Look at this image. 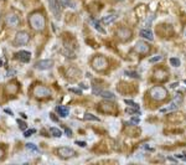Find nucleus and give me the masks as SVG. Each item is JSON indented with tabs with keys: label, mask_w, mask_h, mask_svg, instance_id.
Here are the masks:
<instances>
[{
	"label": "nucleus",
	"mask_w": 186,
	"mask_h": 165,
	"mask_svg": "<svg viewBox=\"0 0 186 165\" xmlns=\"http://www.w3.org/2000/svg\"><path fill=\"white\" fill-rule=\"evenodd\" d=\"M69 92H72V93H76V94H81L82 91L81 89H77V88H68Z\"/></svg>",
	"instance_id": "obj_33"
},
{
	"label": "nucleus",
	"mask_w": 186,
	"mask_h": 165,
	"mask_svg": "<svg viewBox=\"0 0 186 165\" xmlns=\"http://www.w3.org/2000/svg\"><path fill=\"white\" fill-rule=\"evenodd\" d=\"M140 36L144 37V39H147V40H149V41H153V40H154V34H153V31L149 30V29H143V30L140 31Z\"/></svg>",
	"instance_id": "obj_18"
},
{
	"label": "nucleus",
	"mask_w": 186,
	"mask_h": 165,
	"mask_svg": "<svg viewBox=\"0 0 186 165\" xmlns=\"http://www.w3.org/2000/svg\"><path fill=\"white\" fill-rule=\"evenodd\" d=\"M30 41V34L26 31H20L16 34L15 39H14V45L15 46H20V45H28Z\"/></svg>",
	"instance_id": "obj_5"
},
{
	"label": "nucleus",
	"mask_w": 186,
	"mask_h": 165,
	"mask_svg": "<svg viewBox=\"0 0 186 165\" xmlns=\"http://www.w3.org/2000/svg\"><path fill=\"white\" fill-rule=\"evenodd\" d=\"M16 72H15V71L14 69H11V71H9V72H8V76H10V75H15Z\"/></svg>",
	"instance_id": "obj_39"
},
{
	"label": "nucleus",
	"mask_w": 186,
	"mask_h": 165,
	"mask_svg": "<svg viewBox=\"0 0 186 165\" xmlns=\"http://www.w3.org/2000/svg\"><path fill=\"white\" fill-rule=\"evenodd\" d=\"M26 145V148L29 149V150H31V152H39V148L36 147V144H34V143H28V144H25Z\"/></svg>",
	"instance_id": "obj_25"
},
{
	"label": "nucleus",
	"mask_w": 186,
	"mask_h": 165,
	"mask_svg": "<svg viewBox=\"0 0 186 165\" xmlns=\"http://www.w3.org/2000/svg\"><path fill=\"white\" fill-rule=\"evenodd\" d=\"M124 102H125V104H129V107H139L136 103H134V102L130 101V99H124Z\"/></svg>",
	"instance_id": "obj_32"
},
{
	"label": "nucleus",
	"mask_w": 186,
	"mask_h": 165,
	"mask_svg": "<svg viewBox=\"0 0 186 165\" xmlns=\"http://www.w3.org/2000/svg\"><path fill=\"white\" fill-rule=\"evenodd\" d=\"M98 109H101L102 112L104 113H110L114 111V104L113 103H109V102H102L98 107Z\"/></svg>",
	"instance_id": "obj_15"
},
{
	"label": "nucleus",
	"mask_w": 186,
	"mask_h": 165,
	"mask_svg": "<svg viewBox=\"0 0 186 165\" xmlns=\"http://www.w3.org/2000/svg\"><path fill=\"white\" fill-rule=\"evenodd\" d=\"M34 93V96L37 97V98H46V97H50L51 96V89L47 88V87H45V86H36L32 91Z\"/></svg>",
	"instance_id": "obj_4"
},
{
	"label": "nucleus",
	"mask_w": 186,
	"mask_h": 165,
	"mask_svg": "<svg viewBox=\"0 0 186 165\" xmlns=\"http://www.w3.org/2000/svg\"><path fill=\"white\" fill-rule=\"evenodd\" d=\"M20 115H21V117H22V118H24V119H25V118H26V114H24V113H21V114H20Z\"/></svg>",
	"instance_id": "obj_41"
},
{
	"label": "nucleus",
	"mask_w": 186,
	"mask_h": 165,
	"mask_svg": "<svg viewBox=\"0 0 186 165\" xmlns=\"http://www.w3.org/2000/svg\"><path fill=\"white\" fill-rule=\"evenodd\" d=\"M170 65L174 66V67H179L180 66V60L176 58V57H171L170 58Z\"/></svg>",
	"instance_id": "obj_24"
},
{
	"label": "nucleus",
	"mask_w": 186,
	"mask_h": 165,
	"mask_svg": "<svg viewBox=\"0 0 186 165\" xmlns=\"http://www.w3.org/2000/svg\"><path fill=\"white\" fill-rule=\"evenodd\" d=\"M34 133H36V129H30V130H25V132H24V137L29 138V137H30V135H32Z\"/></svg>",
	"instance_id": "obj_30"
},
{
	"label": "nucleus",
	"mask_w": 186,
	"mask_h": 165,
	"mask_svg": "<svg viewBox=\"0 0 186 165\" xmlns=\"http://www.w3.org/2000/svg\"><path fill=\"white\" fill-rule=\"evenodd\" d=\"M49 4H50V8L52 10V13L56 15L57 19H60V6H58V2L57 0H49Z\"/></svg>",
	"instance_id": "obj_16"
},
{
	"label": "nucleus",
	"mask_w": 186,
	"mask_h": 165,
	"mask_svg": "<svg viewBox=\"0 0 186 165\" xmlns=\"http://www.w3.org/2000/svg\"><path fill=\"white\" fill-rule=\"evenodd\" d=\"M80 86H81V87H82V88H84V89H86V88H87V86H86V84H84V83H81V84H80Z\"/></svg>",
	"instance_id": "obj_40"
},
{
	"label": "nucleus",
	"mask_w": 186,
	"mask_h": 165,
	"mask_svg": "<svg viewBox=\"0 0 186 165\" xmlns=\"http://www.w3.org/2000/svg\"><path fill=\"white\" fill-rule=\"evenodd\" d=\"M2 66H3V61H2V60H0V67H2Z\"/></svg>",
	"instance_id": "obj_42"
},
{
	"label": "nucleus",
	"mask_w": 186,
	"mask_h": 165,
	"mask_svg": "<svg viewBox=\"0 0 186 165\" xmlns=\"http://www.w3.org/2000/svg\"><path fill=\"white\" fill-rule=\"evenodd\" d=\"M128 114H140V108L139 107H128L125 109Z\"/></svg>",
	"instance_id": "obj_22"
},
{
	"label": "nucleus",
	"mask_w": 186,
	"mask_h": 165,
	"mask_svg": "<svg viewBox=\"0 0 186 165\" xmlns=\"http://www.w3.org/2000/svg\"><path fill=\"white\" fill-rule=\"evenodd\" d=\"M84 119L86 121H93V122H99V118L96 117V115H93L91 113H86L84 114Z\"/></svg>",
	"instance_id": "obj_23"
},
{
	"label": "nucleus",
	"mask_w": 186,
	"mask_h": 165,
	"mask_svg": "<svg viewBox=\"0 0 186 165\" xmlns=\"http://www.w3.org/2000/svg\"><path fill=\"white\" fill-rule=\"evenodd\" d=\"M56 111L60 114V117H62V118H66L68 115V113H69V109L66 106H58V107H56Z\"/></svg>",
	"instance_id": "obj_19"
},
{
	"label": "nucleus",
	"mask_w": 186,
	"mask_h": 165,
	"mask_svg": "<svg viewBox=\"0 0 186 165\" xmlns=\"http://www.w3.org/2000/svg\"><path fill=\"white\" fill-rule=\"evenodd\" d=\"M161 60H162V56L156 55V56H154V57L149 58V62H150V63H155V62H159V61H161Z\"/></svg>",
	"instance_id": "obj_26"
},
{
	"label": "nucleus",
	"mask_w": 186,
	"mask_h": 165,
	"mask_svg": "<svg viewBox=\"0 0 186 165\" xmlns=\"http://www.w3.org/2000/svg\"><path fill=\"white\" fill-rule=\"evenodd\" d=\"M149 50H150L149 45H148L147 42H144V41H138V42L135 43V51H136L138 54L145 55V54L149 52Z\"/></svg>",
	"instance_id": "obj_10"
},
{
	"label": "nucleus",
	"mask_w": 186,
	"mask_h": 165,
	"mask_svg": "<svg viewBox=\"0 0 186 165\" xmlns=\"http://www.w3.org/2000/svg\"><path fill=\"white\" fill-rule=\"evenodd\" d=\"M117 35H118V37H119L122 41H128V40L132 39V31H130L129 29H127V28L119 29V30L117 31Z\"/></svg>",
	"instance_id": "obj_12"
},
{
	"label": "nucleus",
	"mask_w": 186,
	"mask_h": 165,
	"mask_svg": "<svg viewBox=\"0 0 186 165\" xmlns=\"http://www.w3.org/2000/svg\"><path fill=\"white\" fill-rule=\"evenodd\" d=\"M139 122H140V118H139V115H135V117H133L132 119H130L132 124H139Z\"/></svg>",
	"instance_id": "obj_29"
},
{
	"label": "nucleus",
	"mask_w": 186,
	"mask_h": 165,
	"mask_svg": "<svg viewBox=\"0 0 186 165\" xmlns=\"http://www.w3.org/2000/svg\"><path fill=\"white\" fill-rule=\"evenodd\" d=\"M181 102H182V97L180 96V94H177V96L175 97V99H173V101L170 102V104H169L166 108H162V109H160V112H161V113H165V112H171V111H175V109H177V108L180 107Z\"/></svg>",
	"instance_id": "obj_8"
},
{
	"label": "nucleus",
	"mask_w": 186,
	"mask_h": 165,
	"mask_svg": "<svg viewBox=\"0 0 186 165\" xmlns=\"http://www.w3.org/2000/svg\"><path fill=\"white\" fill-rule=\"evenodd\" d=\"M65 134H66L68 138H69V137H72V130L66 127V128H65Z\"/></svg>",
	"instance_id": "obj_34"
},
{
	"label": "nucleus",
	"mask_w": 186,
	"mask_h": 165,
	"mask_svg": "<svg viewBox=\"0 0 186 165\" xmlns=\"http://www.w3.org/2000/svg\"><path fill=\"white\" fill-rule=\"evenodd\" d=\"M57 156L61 158V159H69V158L76 156V152L72 148L61 147V148L57 149Z\"/></svg>",
	"instance_id": "obj_6"
},
{
	"label": "nucleus",
	"mask_w": 186,
	"mask_h": 165,
	"mask_svg": "<svg viewBox=\"0 0 186 165\" xmlns=\"http://www.w3.org/2000/svg\"><path fill=\"white\" fill-rule=\"evenodd\" d=\"M4 111H5V113H8V114H10V115H13V114H14V113H13V111H11V109H9V108H5Z\"/></svg>",
	"instance_id": "obj_37"
},
{
	"label": "nucleus",
	"mask_w": 186,
	"mask_h": 165,
	"mask_svg": "<svg viewBox=\"0 0 186 165\" xmlns=\"http://www.w3.org/2000/svg\"><path fill=\"white\" fill-rule=\"evenodd\" d=\"M15 58L19 60L20 62H24V63H28L31 58V54L29 51H25V50H21L19 52L15 54Z\"/></svg>",
	"instance_id": "obj_11"
},
{
	"label": "nucleus",
	"mask_w": 186,
	"mask_h": 165,
	"mask_svg": "<svg viewBox=\"0 0 186 165\" xmlns=\"http://www.w3.org/2000/svg\"><path fill=\"white\" fill-rule=\"evenodd\" d=\"M4 155H5V152H4V149H3V148H0V160H2V159L4 158Z\"/></svg>",
	"instance_id": "obj_36"
},
{
	"label": "nucleus",
	"mask_w": 186,
	"mask_h": 165,
	"mask_svg": "<svg viewBox=\"0 0 186 165\" xmlns=\"http://www.w3.org/2000/svg\"><path fill=\"white\" fill-rule=\"evenodd\" d=\"M117 17H118L117 13H110V14H107L106 16H103L102 21H103V24H112L113 21L117 20Z\"/></svg>",
	"instance_id": "obj_17"
},
{
	"label": "nucleus",
	"mask_w": 186,
	"mask_h": 165,
	"mask_svg": "<svg viewBox=\"0 0 186 165\" xmlns=\"http://www.w3.org/2000/svg\"><path fill=\"white\" fill-rule=\"evenodd\" d=\"M125 75L129 76V77H133V78H138L139 75L136 72H134V71H125Z\"/></svg>",
	"instance_id": "obj_28"
},
{
	"label": "nucleus",
	"mask_w": 186,
	"mask_h": 165,
	"mask_svg": "<svg viewBox=\"0 0 186 165\" xmlns=\"http://www.w3.org/2000/svg\"><path fill=\"white\" fill-rule=\"evenodd\" d=\"M17 124H19V128H20L21 130H25L26 127H28V124H26L24 121H21V119H17Z\"/></svg>",
	"instance_id": "obj_27"
},
{
	"label": "nucleus",
	"mask_w": 186,
	"mask_h": 165,
	"mask_svg": "<svg viewBox=\"0 0 186 165\" xmlns=\"http://www.w3.org/2000/svg\"><path fill=\"white\" fill-rule=\"evenodd\" d=\"M19 83L16 82V81H11V82H9L8 84H6V87H5V89H6V93H9V94H16L17 92H19Z\"/></svg>",
	"instance_id": "obj_14"
},
{
	"label": "nucleus",
	"mask_w": 186,
	"mask_h": 165,
	"mask_svg": "<svg viewBox=\"0 0 186 165\" xmlns=\"http://www.w3.org/2000/svg\"><path fill=\"white\" fill-rule=\"evenodd\" d=\"M176 158H177V159L180 158V159H182V160H185V161H186V155H179V154H177V155H176Z\"/></svg>",
	"instance_id": "obj_38"
},
{
	"label": "nucleus",
	"mask_w": 186,
	"mask_h": 165,
	"mask_svg": "<svg viewBox=\"0 0 186 165\" xmlns=\"http://www.w3.org/2000/svg\"><path fill=\"white\" fill-rule=\"evenodd\" d=\"M185 36H186V30H185Z\"/></svg>",
	"instance_id": "obj_43"
},
{
	"label": "nucleus",
	"mask_w": 186,
	"mask_h": 165,
	"mask_svg": "<svg viewBox=\"0 0 186 165\" xmlns=\"http://www.w3.org/2000/svg\"><path fill=\"white\" fill-rule=\"evenodd\" d=\"M50 118H51V121H54V122H58V118L54 113H50Z\"/></svg>",
	"instance_id": "obj_35"
},
{
	"label": "nucleus",
	"mask_w": 186,
	"mask_h": 165,
	"mask_svg": "<svg viewBox=\"0 0 186 165\" xmlns=\"http://www.w3.org/2000/svg\"><path fill=\"white\" fill-rule=\"evenodd\" d=\"M91 65H92L93 69H96V71H104L107 68V66H108V61L103 56H96L95 58L92 60Z\"/></svg>",
	"instance_id": "obj_3"
},
{
	"label": "nucleus",
	"mask_w": 186,
	"mask_h": 165,
	"mask_svg": "<svg viewBox=\"0 0 186 165\" xmlns=\"http://www.w3.org/2000/svg\"><path fill=\"white\" fill-rule=\"evenodd\" d=\"M50 134H51L52 137H55V138H61V137H62V132H61L58 128H55V127L50 128Z\"/></svg>",
	"instance_id": "obj_21"
},
{
	"label": "nucleus",
	"mask_w": 186,
	"mask_h": 165,
	"mask_svg": "<svg viewBox=\"0 0 186 165\" xmlns=\"http://www.w3.org/2000/svg\"><path fill=\"white\" fill-rule=\"evenodd\" d=\"M149 96L154 101H164L168 96V91L162 87V86H154L149 91Z\"/></svg>",
	"instance_id": "obj_2"
},
{
	"label": "nucleus",
	"mask_w": 186,
	"mask_h": 165,
	"mask_svg": "<svg viewBox=\"0 0 186 165\" xmlns=\"http://www.w3.org/2000/svg\"><path fill=\"white\" fill-rule=\"evenodd\" d=\"M75 144H76V145H78V147H81V148L87 147V143H86V141H80V140H76V141H75Z\"/></svg>",
	"instance_id": "obj_31"
},
{
	"label": "nucleus",
	"mask_w": 186,
	"mask_h": 165,
	"mask_svg": "<svg viewBox=\"0 0 186 165\" xmlns=\"http://www.w3.org/2000/svg\"><path fill=\"white\" fill-rule=\"evenodd\" d=\"M19 24H20V19L16 14H13V13L6 14V16H5V25L6 26L16 28V26H19Z\"/></svg>",
	"instance_id": "obj_7"
},
{
	"label": "nucleus",
	"mask_w": 186,
	"mask_h": 165,
	"mask_svg": "<svg viewBox=\"0 0 186 165\" xmlns=\"http://www.w3.org/2000/svg\"><path fill=\"white\" fill-rule=\"evenodd\" d=\"M93 92H95L96 94H98V96L103 97V98H107V99H114L115 96L113 92H109V91H103V89H97V88H93Z\"/></svg>",
	"instance_id": "obj_13"
},
{
	"label": "nucleus",
	"mask_w": 186,
	"mask_h": 165,
	"mask_svg": "<svg viewBox=\"0 0 186 165\" xmlns=\"http://www.w3.org/2000/svg\"><path fill=\"white\" fill-rule=\"evenodd\" d=\"M52 66H54V61L52 60H40V61H36L35 65H34V67L36 69H40V71L50 69Z\"/></svg>",
	"instance_id": "obj_9"
},
{
	"label": "nucleus",
	"mask_w": 186,
	"mask_h": 165,
	"mask_svg": "<svg viewBox=\"0 0 186 165\" xmlns=\"http://www.w3.org/2000/svg\"><path fill=\"white\" fill-rule=\"evenodd\" d=\"M29 24L30 26L36 31H42L46 28V17L40 11H34L29 15Z\"/></svg>",
	"instance_id": "obj_1"
},
{
	"label": "nucleus",
	"mask_w": 186,
	"mask_h": 165,
	"mask_svg": "<svg viewBox=\"0 0 186 165\" xmlns=\"http://www.w3.org/2000/svg\"><path fill=\"white\" fill-rule=\"evenodd\" d=\"M89 20H91V22H92V25H93V26H95V29H96L97 31H99L101 34H106V31H104V29H103V28H102V26L99 25V22H98L97 20H95V19H92V17H91Z\"/></svg>",
	"instance_id": "obj_20"
}]
</instances>
